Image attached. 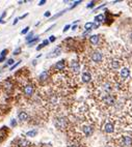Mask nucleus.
Here are the masks:
<instances>
[{
	"label": "nucleus",
	"instance_id": "nucleus-1",
	"mask_svg": "<svg viewBox=\"0 0 132 147\" xmlns=\"http://www.w3.org/2000/svg\"><path fill=\"white\" fill-rule=\"evenodd\" d=\"M53 123L57 130H62V131L68 130L69 126H70V121H69L68 117H66L65 115H58L56 117H54Z\"/></svg>",
	"mask_w": 132,
	"mask_h": 147
},
{
	"label": "nucleus",
	"instance_id": "nucleus-2",
	"mask_svg": "<svg viewBox=\"0 0 132 147\" xmlns=\"http://www.w3.org/2000/svg\"><path fill=\"white\" fill-rule=\"evenodd\" d=\"M68 68H69V74L72 75L73 77L78 76L80 74V63L77 59H73L71 60L70 62L68 63Z\"/></svg>",
	"mask_w": 132,
	"mask_h": 147
},
{
	"label": "nucleus",
	"instance_id": "nucleus-3",
	"mask_svg": "<svg viewBox=\"0 0 132 147\" xmlns=\"http://www.w3.org/2000/svg\"><path fill=\"white\" fill-rule=\"evenodd\" d=\"M68 67V63H67V60L66 59H62L60 61H57L53 66H51V74L53 75V73H64V71L67 69Z\"/></svg>",
	"mask_w": 132,
	"mask_h": 147
},
{
	"label": "nucleus",
	"instance_id": "nucleus-4",
	"mask_svg": "<svg viewBox=\"0 0 132 147\" xmlns=\"http://www.w3.org/2000/svg\"><path fill=\"white\" fill-rule=\"evenodd\" d=\"M89 59L93 63L95 64H100V63L103 62L104 60V54L100 50H94V51L91 52L89 54Z\"/></svg>",
	"mask_w": 132,
	"mask_h": 147
},
{
	"label": "nucleus",
	"instance_id": "nucleus-5",
	"mask_svg": "<svg viewBox=\"0 0 132 147\" xmlns=\"http://www.w3.org/2000/svg\"><path fill=\"white\" fill-rule=\"evenodd\" d=\"M35 85L31 83V82L27 81L25 84H23V87H22V92L26 98H31V96L35 94Z\"/></svg>",
	"mask_w": 132,
	"mask_h": 147
},
{
	"label": "nucleus",
	"instance_id": "nucleus-6",
	"mask_svg": "<svg viewBox=\"0 0 132 147\" xmlns=\"http://www.w3.org/2000/svg\"><path fill=\"white\" fill-rule=\"evenodd\" d=\"M119 145L122 147H131L132 146V138L130 136H122L119 139Z\"/></svg>",
	"mask_w": 132,
	"mask_h": 147
},
{
	"label": "nucleus",
	"instance_id": "nucleus-7",
	"mask_svg": "<svg viewBox=\"0 0 132 147\" xmlns=\"http://www.w3.org/2000/svg\"><path fill=\"white\" fill-rule=\"evenodd\" d=\"M81 131H82L84 136L89 137V136H92L93 133H94V126H93L92 124H87V123H85V124L81 125Z\"/></svg>",
	"mask_w": 132,
	"mask_h": 147
},
{
	"label": "nucleus",
	"instance_id": "nucleus-8",
	"mask_svg": "<svg viewBox=\"0 0 132 147\" xmlns=\"http://www.w3.org/2000/svg\"><path fill=\"white\" fill-rule=\"evenodd\" d=\"M103 131L106 134H112L116 131V125L112 121H106L103 125Z\"/></svg>",
	"mask_w": 132,
	"mask_h": 147
},
{
	"label": "nucleus",
	"instance_id": "nucleus-9",
	"mask_svg": "<svg viewBox=\"0 0 132 147\" xmlns=\"http://www.w3.org/2000/svg\"><path fill=\"white\" fill-rule=\"evenodd\" d=\"M14 142H17V144H15L16 147H32L31 143L25 138H18Z\"/></svg>",
	"mask_w": 132,
	"mask_h": 147
},
{
	"label": "nucleus",
	"instance_id": "nucleus-10",
	"mask_svg": "<svg viewBox=\"0 0 132 147\" xmlns=\"http://www.w3.org/2000/svg\"><path fill=\"white\" fill-rule=\"evenodd\" d=\"M49 78H51V71L46 69V71H42V73L39 75L38 80H39V82H41V83H45V82L48 81Z\"/></svg>",
	"mask_w": 132,
	"mask_h": 147
},
{
	"label": "nucleus",
	"instance_id": "nucleus-11",
	"mask_svg": "<svg viewBox=\"0 0 132 147\" xmlns=\"http://www.w3.org/2000/svg\"><path fill=\"white\" fill-rule=\"evenodd\" d=\"M2 88L6 91H12L14 88V82L13 80L11 79V77H8L7 79H5L4 81L2 82V84H1Z\"/></svg>",
	"mask_w": 132,
	"mask_h": 147
},
{
	"label": "nucleus",
	"instance_id": "nucleus-12",
	"mask_svg": "<svg viewBox=\"0 0 132 147\" xmlns=\"http://www.w3.org/2000/svg\"><path fill=\"white\" fill-rule=\"evenodd\" d=\"M130 75H131V71L128 67L124 66V67L121 68V71H120V79L122 81H125V80L129 79L130 78Z\"/></svg>",
	"mask_w": 132,
	"mask_h": 147
},
{
	"label": "nucleus",
	"instance_id": "nucleus-13",
	"mask_svg": "<svg viewBox=\"0 0 132 147\" xmlns=\"http://www.w3.org/2000/svg\"><path fill=\"white\" fill-rule=\"evenodd\" d=\"M62 53V46H58V47H55L53 50H52L48 55H47V57L48 58H55V57H58L60 56V54Z\"/></svg>",
	"mask_w": 132,
	"mask_h": 147
},
{
	"label": "nucleus",
	"instance_id": "nucleus-14",
	"mask_svg": "<svg viewBox=\"0 0 132 147\" xmlns=\"http://www.w3.org/2000/svg\"><path fill=\"white\" fill-rule=\"evenodd\" d=\"M121 60L119 59H111L109 61V67L112 69V71H118L119 68H121Z\"/></svg>",
	"mask_w": 132,
	"mask_h": 147
},
{
	"label": "nucleus",
	"instance_id": "nucleus-15",
	"mask_svg": "<svg viewBox=\"0 0 132 147\" xmlns=\"http://www.w3.org/2000/svg\"><path fill=\"white\" fill-rule=\"evenodd\" d=\"M92 74L89 71H84L81 75V81L83 82V83H89V82L92 81Z\"/></svg>",
	"mask_w": 132,
	"mask_h": 147
},
{
	"label": "nucleus",
	"instance_id": "nucleus-16",
	"mask_svg": "<svg viewBox=\"0 0 132 147\" xmlns=\"http://www.w3.org/2000/svg\"><path fill=\"white\" fill-rule=\"evenodd\" d=\"M18 118H19V120L21 122H25V121H28V119H29V115H28V113L25 111H20V112H18Z\"/></svg>",
	"mask_w": 132,
	"mask_h": 147
},
{
	"label": "nucleus",
	"instance_id": "nucleus-17",
	"mask_svg": "<svg viewBox=\"0 0 132 147\" xmlns=\"http://www.w3.org/2000/svg\"><path fill=\"white\" fill-rule=\"evenodd\" d=\"M100 41H101V36L99 34H94V35H91V37H89V43L93 46H98L100 44Z\"/></svg>",
	"mask_w": 132,
	"mask_h": 147
},
{
	"label": "nucleus",
	"instance_id": "nucleus-18",
	"mask_svg": "<svg viewBox=\"0 0 132 147\" xmlns=\"http://www.w3.org/2000/svg\"><path fill=\"white\" fill-rule=\"evenodd\" d=\"M39 41H40V36H39V35H35V37H33L30 41H28L27 44H28V46H29V47H32L33 45L37 44V43H38Z\"/></svg>",
	"mask_w": 132,
	"mask_h": 147
},
{
	"label": "nucleus",
	"instance_id": "nucleus-19",
	"mask_svg": "<svg viewBox=\"0 0 132 147\" xmlns=\"http://www.w3.org/2000/svg\"><path fill=\"white\" fill-rule=\"evenodd\" d=\"M104 20H105V16L102 15V14H100V15H98V16L95 17V22H97V23L103 22Z\"/></svg>",
	"mask_w": 132,
	"mask_h": 147
},
{
	"label": "nucleus",
	"instance_id": "nucleus-20",
	"mask_svg": "<svg viewBox=\"0 0 132 147\" xmlns=\"http://www.w3.org/2000/svg\"><path fill=\"white\" fill-rule=\"evenodd\" d=\"M66 11H67V9H65V11H60V13H57V14H55V15H54V16H51V18H50V21H52V20L57 19V18H60V16H62V15L65 14Z\"/></svg>",
	"mask_w": 132,
	"mask_h": 147
},
{
	"label": "nucleus",
	"instance_id": "nucleus-21",
	"mask_svg": "<svg viewBox=\"0 0 132 147\" xmlns=\"http://www.w3.org/2000/svg\"><path fill=\"white\" fill-rule=\"evenodd\" d=\"M37 135H38V131H37V130H31V131L27 132V133L25 134V136L27 137H35L37 136Z\"/></svg>",
	"mask_w": 132,
	"mask_h": 147
},
{
	"label": "nucleus",
	"instance_id": "nucleus-22",
	"mask_svg": "<svg viewBox=\"0 0 132 147\" xmlns=\"http://www.w3.org/2000/svg\"><path fill=\"white\" fill-rule=\"evenodd\" d=\"M93 26H94V23L87 22V23H85V25H84V29H85L86 31H91V30L93 29Z\"/></svg>",
	"mask_w": 132,
	"mask_h": 147
},
{
	"label": "nucleus",
	"instance_id": "nucleus-23",
	"mask_svg": "<svg viewBox=\"0 0 132 147\" xmlns=\"http://www.w3.org/2000/svg\"><path fill=\"white\" fill-rule=\"evenodd\" d=\"M33 37H35V33H33V31H31V32H29L26 35V41L28 43V41H31V39H32Z\"/></svg>",
	"mask_w": 132,
	"mask_h": 147
},
{
	"label": "nucleus",
	"instance_id": "nucleus-24",
	"mask_svg": "<svg viewBox=\"0 0 132 147\" xmlns=\"http://www.w3.org/2000/svg\"><path fill=\"white\" fill-rule=\"evenodd\" d=\"M8 53V50L7 49H4L1 51V53H0V57H5L6 55H7Z\"/></svg>",
	"mask_w": 132,
	"mask_h": 147
},
{
	"label": "nucleus",
	"instance_id": "nucleus-25",
	"mask_svg": "<svg viewBox=\"0 0 132 147\" xmlns=\"http://www.w3.org/2000/svg\"><path fill=\"white\" fill-rule=\"evenodd\" d=\"M5 64H6L7 66H8V65H12V66H13L14 64H15V60H14L13 58H9V59L7 60V62H6Z\"/></svg>",
	"mask_w": 132,
	"mask_h": 147
},
{
	"label": "nucleus",
	"instance_id": "nucleus-26",
	"mask_svg": "<svg viewBox=\"0 0 132 147\" xmlns=\"http://www.w3.org/2000/svg\"><path fill=\"white\" fill-rule=\"evenodd\" d=\"M5 16H6V11H3L2 15L0 16V23H5V21H3L4 18H5Z\"/></svg>",
	"mask_w": 132,
	"mask_h": 147
},
{
	"label": "nucleus",
	"instance_id": "nucleus-27",
	"mask_svg": "<svg viewBox=\"0 0 132 147\" xmlns=\"http://www.w3.org/2000/svg\"><path fill=\"white\" fill-rule=\"evenodd\" d=\"M20 63H21V60H19V61H18V62L15 63V64H14L13 66H11V68H9V71H14V69H15V68H16L17 66H19Z\"/></svg>",
	"mask_w": 132,
	"mask_h": 147
},
{
	"label": "nucleus",
	"instance_id": "nucleus-28",
	"mask_svg": "<svg viewBox=\"0 0 132 147\" xmlns=\"http://www.w3.org/2000/svg\"><path fill=\"white\" fill-rule=\"evenodd\" d=\"M28 32H29V27L27 26V27H25L24 29L21 31V34H23V35H24V34H27Z\"/></svg>",
	"mask_w": 132,
	"mask_h": 147
},
{
	"label": "nucleus",
	"instance_id": "nucleus-29",
	"mask_svg": "<svg viewBox=\"0 0 132 147\" xmlns=\"http://www.w3.org/2000/svg\"><path fill=\"white\" fill-rule=\"evenodd\" d=\"M80 3H81V1H74V2H73L72 5L70 6V9H72V8H74V7H75V6H77V5H78V4H80Z\"/></svg>",
	"mask_w": 132,
	"mask_h": 147
},
{
	"label": "nucleus",
	"instance_id": "nucleus-30",
	"mask_svg": "<svg viewBox=\"0 0 132 147\" xmlns=\"http://www.w3.org/2000/svg\"><path fill=\"white\" fill-rule=\"evenodd\" d=\"M20 52H21V48H16V49L14 50L13 55H18V54H20Z\"/></svg>",
	"mask_w": 132,
	"mask_h": 147
},
{
	"label": "nucleus",
	"instance_id": "nucleus-31",
	"mask_svg": "<svg viewBox=\"0 0 132 147\" xmlns=\"http://www.w3.org/2000/svg\"><path fill=\"white\" fill-rule=\"evenodd\" d=\"M48 39H49V41H50V43H54V41H56V37H55V35H50Z\"/></svg>",
	"mask_w": 132,
	"mask_h": 147
},
{
	"label": "nucleus",
	"instance_id": "nucleus-32",
	"mask_svg": "<svg viewBox=\"0 0 132 147\" xmlns=\"http://www.w3.org/2000/svg\"><path fill=\"white\" fill-rule=\"evenodd\" d=\"M17 125V120L16 119H12L11 120V128H15Z\"/></svg>",
	"mask_w": 132,
	"mask_h": 147
},
{
	"label": "nucleus",
	"instance_id": "nucleus-33",
	"mask_svg": "<svg viewBox=\"0 0 132 147\" xmlns=\"http://www.w3.org/2000/svg\"><path fill=\"white\" fill-rule=\"evenodd\" d=\"M71 27H72V26H71V25H70V24H68V25H66L65 27H64V30H62V32H67L68 30L70 29V28H71Z\"/></svg>",
	"mask_w": 132,
	"mask_h": 147
},
{
	"label": "nucleus",
	"instance_id": "nucleus-34",
	"mask_svg": "<svg viewBox=\"0 0 132 147\" xmlns=\"http://www.w3.org/2000/svg\"><path fill=\"white\" fill-rule=\"evenodd\" d=\"M68 147H80L78 143H71V144L68 145Z\"/></svg>",
	"mask_w": 132,
	"mask_h": 147
},
{
	"label": "nucleus",
	"instance_id": "nucleus-35",
	"mask_svg": "<svg viewBox=\"0 0 132 147\" xmlns=\"http://www.w3.org/2000/svg\"><path fill=\"white\" fill-rule=\"evenodd\" d=\"M42 44H43L44 46L46 47V46H48V45L50 44V41H49V39H44V41H42Z\"/></svg>",
	"mask_w": 132,
	"mask_h": 147
},
{
	"label": "nucleus",
	"instance_id": "nucleus-36",
	"mask_svg": "<svg viewBox=\"0 0 132 147\" xmlns=\"http://www.w3.org/2000/svg\"><path fill=\"white\" fill-rule=\"evenodd\" d=\"M44 17H46V18H51V11H46L45 14H44Z\"/></svg>",
	"mask_w": 132,
	"mask_h": 147
},
{
	"label": "nucleus",
	"instance_id": "nucleus-37",
	"mask_svg": "<svg viewBox=\"0 0 132 147\" xmlns=\"http://www.w3.org/2000/svg\"><path fill=\"white\" fill-rule=\"evenodd\" d=\"M43 48H45V46H44L43 44H40L38 47H37V51H41V50L43 49Z\"/></svg>",
	"mask_w": 132,
	"mask_h": 147
},
{
	"label": "nucleus",
	"instance_id": "nucleus-38",
	"mask_svg": "<svg viewBox=\"0 0 132 147\" xmlns=\"http://www.w3.org/2000/svg\"><path fill=\"white\" fill-rule=\"evenodd\" d=\"M95 1H92V2H89V4H87V5H86V7L87 8H91V7H93V6H95Z\"/></svg>",
	"mask_w": 132,
	"mask_h": 147
},
{
	"label": "nucleus",
	"instance_id": "nucleus-39",
	"mask_svg": "<svg viewBox=\"0 0 132 147\" xmlns=\"http://www.w3.org/2000/svg\"><path fill=\"white\" fill-rule=\"evenodd\" d=\"M46 2H47L46 0H41L40 2H39V5L42 6V5H44V4H45V3H46Z\"/></svg>",
	"mask_w": 132,
	"mask_h": 147
},
{
	"label": "nucleus",
	"instance_id": "nucleus-40",
	"mask_svg": "<svg viewBox=\"0 0 132 147\" xmlns=\"http://www.w3.org/2000/svg\"><path fill=\"white\" fill-rule=\"evenodd\" d=\"M27 16H28V14H24V15H22L21 17H19V20H22V19H24V18H26Z\"/></svg>",
	"mask_w": 132,
	"mask_h": 147
},
{
	"label": "nucleus",
	"instance_id": "nucleus-41",
	"mask_svg": "<svg viewBox=\"0 0 132 147\" xmlns=\"http://www.w3.org/2000/svg\"><path fill=\"white\" fill-rule=\"evenodd\" d=\"M18 21H19V18H16V19L14 20V23H13V24H14V25H16L17 23H18Z\"/></svg>",
	"mask_w": 132,
	"mask_h": 147
},
{
	"label": "nucleus",
	"instance_id": "nucleus-42",
	"mask_svg": "<svg viewBox=\"0 0 132 147\" xmlns=\"http://www.w3.org/2000/svg\"><path fill=\"white\" fill-rule=\"evenodd\" d=\"M5 60V57H0V62H3Z\"/></svg>",
	"mask_w": 132,
	"mask_h": 147
},
{
	"label": "nucleus",
	"instance_id": "nucleus-43",
	"mask_svg": "<svg viewBox=\"0 0 132 147\" xmlns=\"http://www.w3.org/2000/svg\"><path fill=\"white\" fill-rule=\"evenodd\" d=\"M76 28H77V26H76V25H74V26L72 27V30H76Z\"/></svg>",
	"mask_w": 132,
	"mask_h": 147
},
{
	"label": "nucleus",
	"instance_id": "nucleus-44",
	"mask_svg": "<svg viewBox=\"0 0 132 147\" xmlns=\"http://www.w3.org/2000/svg\"><path fill=\"white\" fill-rule=\"evenodd\" d=\"M25 1H18V3H19V4H22V3H24Z\"/></svg>",
	"mask_w": 132,
	"mask_h": 147
},
{
	"label": "nucleus",
	"instance_id": "nucleus-45",
	"mask_svg": "<svg viewBox=\"0 0 132 147\" xmlns=\"http://www.w3.org/2000/svg\"><path fill=\"white\" fill-rule=\"evenodd\" d=\"M107 147H113V146H110V145H108V146Z\"/></svg>",
	"mask_w": 132,
	"mask_h": 147
}]
</instances>
